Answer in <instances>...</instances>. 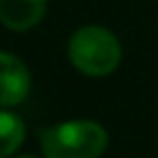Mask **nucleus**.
<instances>
[{
	"instance_id": "nucleus-1",
	"label": "nucleus",
	"mask_w": 158,
	"mask_h": 158,
	"mask_svg": "<svg viewBox=\"0 0 158 158\" xmlns=\"http://www.w3.org/2000/svg\"><path fill=\"white\" fill-rule=\"evenodd\" d=\"M46 158H101L108 149V131L92 119L60 122L39 131Z\"/></svg>"
},
{
	"instance_id": "nucleus-2",
	"label": "nucleus",
	"mask_w": 158,
	"mask_h": 158,
	"mask_svg": "<svg viewBox=\"0 0 158 158\" xmlns=\"http://www.w3.org/2000/svg\"><path fill=\"white\" fill-rule=\"evenodd\" d=\"M69 60L83 76H110L122 62V44L108 28L83 25L71 35L67 46Z\"/></svg>"
},
{
	"instance_id": "nucleus-3",
	"label": "nucleus",
	"mask_w": 158,
	"mask_h": 158,
	"mask_svg": "<svg viewBox=\"0 0 158 158\" xmlns=\"http://www.w3.org/2000/svg\"><path fill=\"white\" fill-rule=\"evenodd\" d=\"M30 69L14 53L0 51V108L21 106L30 94Z\"/></svg>"
},
{
	"instance_id": "nucleus-4",
	"label": "nucleus",
	"mask_w": 158,
	"mask_h": 158,
	"mask_svg": "<svg viewBox=\"0 0 158 158\" xmlns=\"http://www.w3.org/2000/svg\"><path fill=\"white\" fill-rule=\"evenodd\" d=\"M48 0H0V23L7 30L25 32L44 19Z\"/></svg>"
},
{
	"instance_id": "nucleus-5",
	"label": "nucleus",
	"mask_w": 158,
	"mask_h": 158,
	"mask_svg": "<svg viewBox=\"0 0 158 158\" xmlns=\"http://www.w3.org/2000/svg\"><path fill=\"white\" fill-rule=\"evenodd\" d=\"M25 140V124L14 112L0 108V158H9Z\"/></svg>"
},
{
	"instance_id": "nucleus-6",
	"label": "nucleus",
	"mask_w": 158,
	"mask_h": 158,
	"mask_svg": "<svg viewBox=\"0 0 158 158\" xmlns=\"http://www.w3.org/2000/svg\"><path fill=\"white\" fill-rule=\"evenodd\" d=\"M21 158H35V156H21Z\"/></svg>"
}]
</instances>
